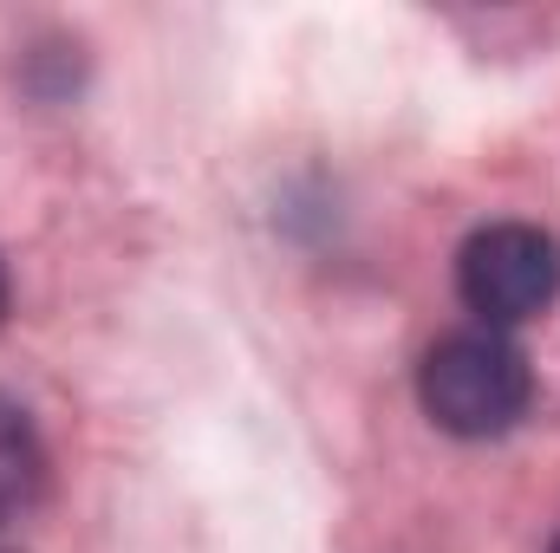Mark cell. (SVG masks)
<instances>
[{
  "label": "cell",
  "instance_id": "3957f363",
  "mask_svg": "<svg viewBox=\"0 0 560 553\" xmlns=\"http://www.w3.org/2000/svg\"><path fill=\"white\" fill-rule=\"evenodd\" d=\"M46 489V449H39V430L33 416L20 411L13 398H0V528L20 521Z\"/></svg>",
  "mask_w": 560,
  "mask_h": 553
},
{
  "label": "cell",
  "instance_id": "277c9868",
  "mask_svg": "<svg viewBox=\"0 0 560 553\" xmlns=\"http://www.w3.org/2000/svg\"><path fill=\"white\" fill-rule=\"evenodd\" d=\"M7 299H13V293H7V261H0V319H7Z\"/></svg>",
  "mask_w": 560,
  "mask_h": 553
},
{
  "label": "cell",
  "instance_id": "6da1fadb",
  "mask_svg": "<svg viewBox=\"0 0 560 553\" xmlns=\"http://www.w3.org/2000/svg\"><path fill=\"white\" fill-rule=\"evenodd\" d=\"M528 391H535L528 358L489 326L436 339L418 372L423 416L436 430H450V436H502L515 416L528 411Z\"/></svg>",
  "mask_w": 560,
  "mask_h": 553
},
{
  "label": "cell",
  "instance_id": "5b68a950",
  "mask_svg": "<svg viewBox=\"0 0 560 553\" xmlns=\"http://www.w3.org/2000/svg\"><path fill=\"white\" fill-rule=\"evenodd\" d=\"M555 553H560V541H555Z\"/></svg>",
  "mask_w": 560,
  "mask_h": 553
},
{
  "label": "cell",
  "instance_id": "7a4b0ae2",
  "mask_svg": "<svg viewBox=\"0 0 560 553\" xmlns=\"http://www.w3.org/2000/svg\"><path fill=\"white\" fill-rule=\"evenodd\" d=\"M456 286L463 306L495 332V326H522L541 306H555L560 293V242L528 228V222H495L482 235L463 242L456 255Z\"/></svg>",
  "mask_w": 560,
  "mask_h": 553
}]
</instances>
